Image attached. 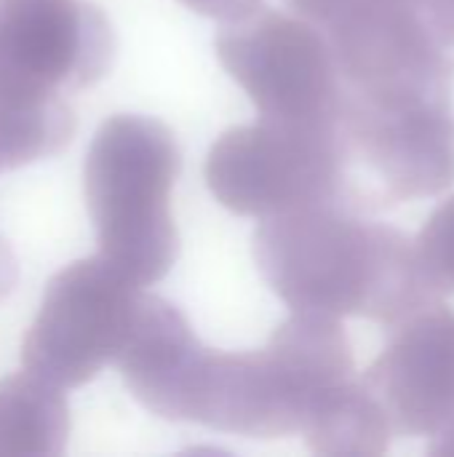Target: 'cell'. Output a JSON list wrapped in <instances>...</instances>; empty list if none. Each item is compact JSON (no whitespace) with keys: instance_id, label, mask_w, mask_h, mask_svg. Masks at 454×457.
Segmentation results:
<instances>
[{"instance_id":"obj_10","label":"cell","mask_w":454,"mask_h":457,"mask_svg":"<svg viewBox=\"0 0 454 457\" xmlns=\"http://www.w3.org/2000/svg\"><path fill=\"white\" fill-rule=\"evenodd\" d=\"M187 8H193L201 16L217 19V21H233L241 19L246 13H252L254 8L262 5V0H182Z\"/></svg>"},{"instance_id":"obj_4","label":"cell","mask_w":454,"mask_h":457,"mask_svg":"<svg viewBox=\"0 0 454 457\" xmlns=\"http://www.w3.org/2000/svg\"><path fill=\"white\" fill-rule=\"evenodd\" d=\"M206 185L241 217H276L332 206L343 195V153L334 123L260 118L227 129L209 150Z\"/></svg>"},{"instance_id":"obj_5","label":"cell","mask_w":454,"mask_h":457,"mask_svg":"<svg viewBox=\"0 0 454 457\" xmlns=\"http://www.w3.org/2000/svg\"><path fill=\"white\" fill-rule=\"evenodd\" d=\"M142 295V284L102 254L62 268L21 343L24 370L56 388L86 386L120 353Z\"/></svg>"},{"instance_id":"obj_6","label":"cell","mask_w":454,"mask_h":457,"mask_svg":"<svg viewBox=\"0 0 454 457\" xmlns=\"http://www.w3.org/2000/svg\"><path fill=\"white\" fill-rule=\"evenodd\" d=\"M115 35L86 0H0V107L51 110L112 64Z\"/></svg>"},{"instance_id":"obj_11","label":"cell","mask_w":454,"mask_h":457,"mask_svg":"<svg viewBox=\"0 0 454 457\" xmlns=\"http://www.w3.org/2000/svg\"><path fill=\"white\" fill-rule=\"evenodd\" d=\"M16 276H19L16 257H13V252H11V246L5 244V238H0V300L8 297V292L13 289Z\"/></svg>"},{"instance_id":"obj_8","label":"cell","mask_w":454,"mask_h":457,"mask_svg":"<svg viewBox=\"0 0 454 457\" xmlns=\"http://www.w3.org/2000/svg\"><path fill=\"white\" fill-rule=\"evenodd\" d=\"M198 348L201 343L179 308L155 295H142L131 332L112 364L147 412L171 420L179 383Z\"/></svg>"},{"instance_id":"obj_1","label":"cell","mask_w":454,"mask_h":457,"mask_svg":"<svg viewBox=\"0 0 454 457\" xmlns=\"http://www.w3.org/2000/svg\"><path fill=\"white\" fill-rule=\"evenodd\" d=\"M348 372V343L332 316L294 311L262 351L201 345L179 383L174 420L249 439L289 436Z\"/></svg>"},{"instance_id":"obj_7","label":"cell","mask_w":454,"mask_h":457,"mask_svg":"<svg viewBox=\"0 0 454 457\" xmlns=\"http://www.w3.org/2000/svg\"><path fill=\"white\" fill-rule=\"evenodd\" d=\"M217 56L249 94L260 118L334 123L343 107L337 62L326 37L305 19L254 8L222 21Z\"/></svg>"},{"instance_id":"obj_9","label":"cell","mask_w":454,"mask_h":457,"mask_svg":"<svg viewBox=\"0 0 454 457\" xmlns=\"http://www.w3.org/2000/svg\"><path fill=\"white\" fill-rule=\"evenodd\" d=\"M70 436V407L62 388L32 372L0 380V457L62 455Z\"/></svg>"},{"instance_id":"obj_3","label":"cell","mask_w":454,"mask_h":457,"mask_svg":"<svg viewBox=\"0 0 454 457\" xmlns=\"http://www.w3.org/2000/svg\"><path fill=\"white\" fill-rule=\"evenodd\" d=\"M332 206H310L262 220L254 260L270 289L297 313H380L385 305V246Z\"/></svg>"},{"instance_id":"obj_2","label":"cell","mask_w":454,"mask_h":457,"mask_svg":"<svg viewBox=\"0 0 454 457\" xmlns=\"http://www.w3.org/2000/svg\"><path fill=\"white\" fill-rule=\"evenodd\" d=\"M179 166L171 129L144 115L107 118L86 153V206L99 254L142 287L161 281L179 254L171 214Z\"/></svg>"}]
</instances>
